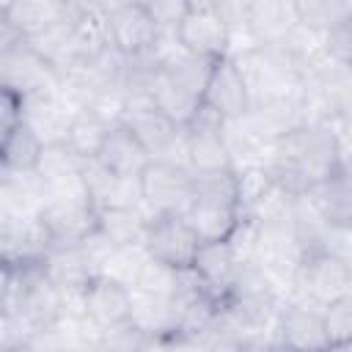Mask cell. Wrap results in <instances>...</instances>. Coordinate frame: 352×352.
Returning a JSON list of instances; mask_svg holds the SVG:
<instances>
[{"mask_svg":"<svg viewBox=\"0 0 352 352\" xmlns=\"http://www.w3.org/2000/svg\"><path fill=\"white\" fill-rule=\"evenodd\" d=\"M195 176L184 162L176 160H151L138 176L140 204L157 214H184L192 201Z\"/></svg>","mask_w":352,"mask_h":352,"instance_id":"obj_2","label":"cell"},{"mask_svg":"<svg viewBox=\"0 0 352 352\" xmlns=\"http://www.w3.org/2000/svg\"><path fill=\"white\" fill-rule=\"evenodd\" d=\"M154 344L157 341L146 327H140L138 322H129L121 327L99 330V341L94 352H151Z\"/></svg>","mask_w":352,"mask_h":352,"instance_id":"obj_16","label":"cell"},{"mask_svg":"<svg viewBox=\"0 0 352 352\" xmlns=\"http://www.w3.org/2000/svg\"><path fill=\"white\" fill-rule=\"evenodd\" d=\"M3 352H30L28 346H22V349H3Z\"/></svg>","mask_w":352,"mask_h":352,"instance_id":"obj_20","label":"cell"},{"mask_svg":"<svg viewBox=\"0 0 352 352\" xmlns=\"http://www.w3.org/2000/svg\"><path fill=\"white\" fill-rule=\"evenodd\" d=\"M110 47L124 58H143L160 47V25L148 3H113L107 6Z\"/></svg>","mask_w":352,"mask_h":352,"instance_id":"obj_4","label":"cell"},{"mask_svg":"<svg viewBox=\"0 0 352 352\" xmlns=\"http://www.w3.org/2000/svg\"><path fill=\"white\" fill-rule=\"evenodd\" d=\"M113 126L116 124H110L107 118L96 116L94 110H82L80 107L77 113H72V121H69L66 135H63V143L74 151L77 160L94 162L99 157V151H102V146H104V140H107Z\"/></svg>","mask_w":352,"mask_h":352,"instance_id":"obj_15","label":"cell"},{"mask_svg":"<svg viewBox=\"0 0 352 352\" xmlns=\"http://www.w3.org/2000/svg\"><path fill=\"white\" fill-rule=\"evenodd\" d=\"M80 308L96 330H110L135 322L138 302H135V292L121 278L94 275L80 297Z\"/></svg>","mask_w":352,"mask_h":352,"instance_id":"obj_7","label":"cell"},{"mask_svg":"<svg viewBox=\"0 0 352 352\" xmlns=\"http://www.w3.org/2000/svg\"><path fill=\"white\" fill-rule=\"evenodd\" d=\"M322 324L330 346L352 344V292L333 297L322 305Z\"/></svg>","mask_w":352,"mask_h":352,"instance_id":"obj_17","label":"cell"},{"mask_svg":"<svg viewBox=\"0 0 352 352\" xmlns=\"http://www.w3.org/2000/svg\"><path fill=\"white\" fill-rule=\"evenodd\" d=\"M201 248V236L190 226L184 214H157L148 220L143 253L165 267H173L179 272L192 270L195 253Z\"/></svg>","mask_w":352,"mask_h":352,"instance_id":"obj_5","label":"cell"},{"mask_svg":"<svg viewBox=\"0 0 352 352\" xmlns=\"http://www.w3.org/2000/svg\"><path fill=\"white\" fill-rule=\"evenodd\" d=\"M201 242H226L242 223V201H239V173H201L195 176L192 201L184 212Z\"/></svg>","mask_w":352,"mask_h":352,"instance_id":"obj_1","label":"cell"},{"mask_svg":"<svg viewBox=\"0 0 352 352\" xmlns=\"http://www.w3.org/2000/svg\"><path fill=\"white\" fill-rule=\"evenodd\" d=\"M231 25L220 8V3H187L182 22L173 30V41L179 50L198 58H226L231 44Z\"/></svg>","mask_w":352,"mask_h":352,"instance_id":"obj_3","label":"cell"},{"mask_svg":"<svg viewBox=\"0 0 352 352\" xmlns=\"http://www.w3.org/2000/svg\"><path fill=\"white\" fill-rule=\"evenodd\" d=\"M201 104L209 107L214 116H220L226 124L242 121L253 113V94H250L248 77L234 55L214 60Z\"/></svg>","mask_w":352,"mask_h":352,"instance_id":"obj_6","label":"cell"},{"mask_svg":"<svg viewBox=\"0 0 352 352\" xmlns=\"http://www.w3.org/2000/svg\"><path fill=\"white\" fill-rule=\"evenodd\" d=\"M297 283L305 294L322 300V305L333 297H341L352 292V261L344 258L341 253L316 245L302 253V261L297 267Z\"/></svg>","mask_w":352,"mask_h":352,"instance_id":"obj_8","label":"cell"},{"mask_svg":"<svg viewBox=\"0 0 352 352\" xmlns=\"http://www.w3.org/2000/svg\"><path fill=\"white\" fill-rule=\"evenodd\" d=\"M297 11V25L308 28V30H319V33H330L338 19L349 11V6L344 3H294Z\"/></svg>","mask_w":352,"mask_h":352,"instance_id":"obj_18","label":"cell"},{"mask_svg":"<svg viewBox=\"0 0 352 352\" xmlns=\"http://www.w3.org/2000/svg\"><path fill=\"white\" fill-rule=\"evenodd\" d=\"M96 165H102L104 170L116 173V176H124V179H138L140 170L151 162V157L146 154V148L140 146V140L132 135V129L121 121L110 129L99 157L94 160Z\"/></svg>","mask_w":352,"mask_h":352,"instance_id":"obj_12","label":"cell"},{"mask_svg":"<svg viewBox=\"0 0 352 352\" xmlns=\"http://www.w3.org/2000/svg\"><path fill=\"white\" fill-rule=\"evenodd\" d=\"M44 138L25 121H19L16 126H11L8 132H3L0 140V162H3V173H36L41 165V154H44Z\"/></svg>","mask_w":352,"mask_h":352,"instance_id":"obj_13","label":"cell"},{"mask_svg":"<svg viewBox=\"0 0 352 352\" xmlns=\"http://www.w3.org/2000/svg\"><path fill=\"white\" fill-rule=\"evenodd\" d=\"M278 341L292 352H327V336L322 324V308H308L305 302H292L278 314Z\"/></svg>","mask_w":352,"mask_h":352,"instance_id":"obj_10","label":"cell"},{"mask_svg":"<svg viewBox=\"0 0 352 352\" xmlns=\"http://www.w3.org/2000/svg\"><path fill=\"white\" fill-rule=\"evenodd\" d=\"M124 124L132 129V135L140 140V146L146 148V154L151 160H170L168 154L179 143H184V126H179L157 104H143V107L126 110Z\"/></svg>","mask_w":352,"mask_h":352,"instance_id":"obj_9","label":"cell"},{"mask_svg":"<svg viewBox=\"0 0 352 352\" xmlns=\"http://www.w3.org/2000/svg\"><path fill=\"white\" fill-rule=\"evenodd\" d=\"M308 201L327 228L352 231V173H346L344 168L336 170L308 195Z\"/></svg>","mask_w":352,"mask_h":352,"instance_id":"obj_11","label":"cell"},{"mask_svg":"<svg viewBox=\"0 0 352 352\" xmlns=\"http://www.w3.org/2000/svg\"><path fill=\"white\" fill-rule=\"evenodd\" d=\"M245 352H292V349H289L283 341L275 338V341H267V344H264V341H250V344L245 346Z\"/></svg>","mask_w":352,"mask_h":352,"instance_id":"obj_19","label":"cell"},{"mask_svg":"<svg viewBox=\"0 0 352 352\" xmlns=\"http://www.w3.org/2000/svg\"><path fill=\"white\" fill-rule=\"evenodd\" d=\"M146 214L138 212V206H121V209H102L99 212V234L118 250H143L146 231H148Z\"/></svg>","mask_w":352,"mask_h":352,"instance_id":"obj_14","label":"cell"}]
</instances>
